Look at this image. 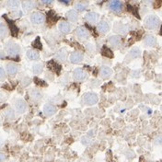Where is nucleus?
Here are the masks:
<instances>
[{"mask_svg":"<svg viewBox=\"0 0 162 162\" xmlns=\"http://www.w3.org/2000/svg\"><path fill=\"white\" fill-rule=\"evenodd\" d=\"M82 143H83L84 145H89V144L91 143V140H90V138H89L88 136H84V137H82Z\"/></svg>","mask_w":162,"mask_h":162,"instance_id":"35","label":"nucleus"},{"mask_svg":"<svg viewBox=\"0 0 162 162\" xmlns=\"http://www.w3.org/2000/svg\"><path fill=\"white\" fill-rule=\"evenodd\" d=\"M23 6H24V7L27 10H29V9H32V8L34 7L35 3L33 2V1H25V2H23Z\"/></svg>","mask_w":162,"mask_h":162,"instance_id":"30","label":"nucleus"},{"mask_svg":"<svg viewBox=\"0 0 162 162\" xmlns=\"http://www.w3.org/2000/svg\"><path fill=\"white\" fill-rule=\"evenodd\" d=\"M5 77V71L2 67H0V78H3Z\"/></svg>","mask_w":162,"mask_h":162,"instance_id":"38","label":"nucleus"},{"mask_svg":"<svg viewBox=\"0 0 162 162\" xmlns=\"http://www.w3.org/2000/svg\"><path fill=\"white\" fill-rule=\"evenodd\" d=\"M31 95L34 99H42V93L37 90H31Z\"/></svg>","mask_w":162,"mask_h":162,"instance_id":"26","label":"nucleus"},{"mask_svg":"<svg viewBox=\"0 0 162 162\" xmlns=\"http://www.w3.org/2000/svg\"><path fill=\"white\" fill-rule=\"evenodd\" d=\"M34 81H35V83H36L37 85H39V86H41V87H46V86H47V84H46L43 80L40 79V78L35 77V78H34Z\"/></svg>","mask_w":162,"mask_h":162,"instance_id":"33","label":"nucleus"},{"mask_svg":"<svg viewBox=\"0 0 162 162\" xmlns=\"http://www.w3.org/2000/svg\"><path fill=\"white\" fill-rule=\"evenodd\" d=\"M27 56L31 60H37L39 58V53L34 50H29L27 52Z\"/></svg>","mask_w":162,"mask_h":162,"instance_id":"22","label":"nucleus"},{"mask_svg":"<svg viewBox=\"0 0 162 162\" xmlns=\"http://www.w3.org/2000/svg\"><path fill=\"white\" fill-rule=\"evenodd\" d=\"M7 33V30L6 26L3 25V24H0V36H1V37L6 36Z\"/></svg>","mask_w":162,"mask_h":162,"instance_id":"32","label":"nucleus"},{"mask_svg":"<svg viewBox=\"0 0 162 162\" xmlns=\"http://www.w3.org/2000/svg\"><path fill=\"white\" fill-rule=\"evenodd\" d=\"M156 143H157V144H160V137H158V139H157Z\"/></svg>","mask_w":162,"mask_h":162,"instance_id":"41","label":"nucleus"},{"mask_svg":"<svg viewBox=\"0 0 162 162\" xmlns=\"http://www.w3.org/2000/svg\"><path fill=\"white\" fill-rule=\"evenodd\" d=\"M7 21L8 24H9V27H10V30H11L12 35H13V36H17V35H18V33H19L18 28L15 26V24L13 23V21H11V20H7Z\"/></svg>","mask_w":162,"mask_h":162,"instance_id":"23","label":"nucleus"},{"mask_svg":"<svg viewBox=\"0 0 162 162\" xmlns=\"http://www.w3.org/2000/svg\"><path fill=\"white\" fill-rule=\"evenodd\" d=\"M33 46L34 48H37L38 50H42V45L41 43V39L40 37H37L36 40L33 42Z\"/></svg>","mask_w":162,"mask_h":162,"instance_id":"27","label":"nucleus"},{"mask_svg":"<svg viewBox=\"0 0 162 162\" xmlns=\"http://www.w3.org/2000/svg\"><path fill=\"white\" fill-rule=\"evenodd\" d=\"M7 71L8 75L14 76L18 72V66L15 64H8L7 65Z\"/></svg>","mask_w":162,"mask_h":162,"instance_id":"19","label":"nucleus"},{"mask_svg":"<svg viewBox=\"0 0 162 162\" xmlns=\"http://www.w3.org/2000/svg\"><path fill=\"white\" fill-rule=\"evenodd\" d=\"M112 73V70L110 68V67H107V66H103L100 71H99V75L102 78H107L109 77Z\"/></svg>","mask_w":162,"mask_h":162,"instance_id":"12","label":"nucleus"},{"mask_svg":"<svg viewBox=\"0 0 162 162\" xmlns=\"http://www.w3.org/2000/svg\"><path fill=\"white\" fill-rule=\"evenodd\" d=\"M4 57H5V54L3 52H0V59L1 58H4Z\"/></svg>","mask_w":162,"mask_h":162,"instance_id":"39","label":"nucleus"},{"mask_svg":"<svg viewBox=\"0 0 162 162\" xmlns=\"http://www.w3.org/2000/svg\"><path fill=\"white\" fill-rule=\"evenodd\" d=\"M5 160H6V156H5V154H3V153L0 152V162H4Z\"/></svg>","mask_w":162,"mask_h":162,"instance_id":"37","label":"nucleus"},{"mask_svg":"<svg viewBox=\"0 0 162 162\" xmlns=\"http://www.w3.org/2000/svg\"><path fill=\"white\" fill-rule=\"evenodd\" d=\"M48 68L51 69L52 71H54L55 73H56L57 75H59L60 72H61V65H59V64H57V63H56L55 61H54V60L48 62Z\"/></svg>","mask_w":162,"mask_h":162,"instance_id":"6","label":"nucleus"},{"mask_svg":"<svg viewBox=\"0 0 162 162\" xmlns=\"http://www.w3.org/2000/svg\"><path fill=\"white\" fill-rule=\"evenodd\" d=\"M6 115L7 116V118L12 119V118H14V116H15V112H14V111H12V110H8V111L6 112Z\"/></svg>","mask_w":162,"mask_h":162,"instance_id":"34","label":"nucleus"},{"mask_svg":"<svg viewBox=\"0 0 162 162\" xmlns=\"http://www.w3.org/2000/svg\"><path fill=\"white\" fill-rule=\"evenodd\" d=\"M15 108H16V110H17L19 112H20V113H21V112H24L25 110H26V108H27L26 102H25L24 100H22V99H19V100H17V102H16Z\"/></svg>","mask_w":162,"mask_h":162,"instance_id":"10","label":"nucleus"},{"mask_svg":"<svg viewBox=\"0 0 162 162\" xmlns=\"http://www.w3.org/2000/svg\"><path fill=\"white\" fill-rule=\"evenodd\" d=\"M66 17L70 21H77V13L75 10H69L66 13Z\"/></svg>","mask_w":162,"mask_h":162,"instance_id":"20","label":"nucleus"},{"mask_svg":"<svg viewBox=\"0 0 162 162\" xmlns=\"http://www.w3.org/2000/svg\"><path fill=\"white\" fill-rule=\"evenodd\" d=\"M140 55V50L137 47H134L129 52V56L131 58H136Z\"/></svg>","mask_w":162,"mask_h":162,"instance_id":"24","label":"nucleus"},{"mask_svg":"<svg viewBox=\"0 0 162 162\" xmlns=\"http://www.w3.org/2000/svg\"><path fill=\"white\" fill-rule=\"evenodd\" d=\"M42 69H43V66L42 64H35L33 65V72L35 74H41L42 72Z\"/></svg>","mask_w":162,"mask_h":162,"instance_id":"29","label":"nucleus"},{"mask_svg":"<svg viewBox=\"0 0 162 162\" xmlns=\"http://www.w3.org/2000/svg\"><path fill=\"white\" fill-rule=\"evenodd\" d=\"M98 31L101 33H106L109 31V25L105 21H101L98 24Z\"/></svg>","mask_w":162,"mask_h":162,"instance_id":"14","label":"nucleus"},{"mask_svg":"<svg viewBox=\"0 0 162 162\" xmlns=\"http://www.w3.org/2000/svg\"><path fill=\"white\" fill-rule=\"evenodd\" d=\"M59 30L62 33H65V34H67V33H70V25L67 23V22H61L59 24Z\"/></svg>","mask_w":162,"mask_h":162,"instance_id":"18","label":"nucleus"},{"mask_svg":"<svg viewBox=\"0 0 162 162\" xmlns=\"http://www.w3.org/2000/svg\"><path fill=\"white\" fill-rule=\"evenodd\" d=\"M128 7V10H129L130 12H132V13H134V16L136 17V18H140L139 16H138V12H137V7H132V6H130V5H128L127 6Z\"/></svg>","mask_w":162,"mask_h":162,"instance_id":"31","label":"nucleus"},{"mask_svg":"<svg viewBox=\"0 0 162 162\" xmlns=\"http://www.w3.org/2000/svg\"><path fill=\"white\" fill-rule=\"evenodd\" d=\"M6 50H7V52L9 55H16L20 53V48L16 43H8L6 46Z\"/></svg>","mask_w":162,"mask_h":162,"instance_id":"2","label":"nucleus"},{"mask_svg":"<svg viewBox=\"0 0 162 162\" xmlns=\"http://www.w3.org/2000/svg\"><path fill=\"white\" fill-rule=\"evenodd\" d=\"M56 57H57L60 61H65V57H66V53L65 52V50H64V49L60 50V51L57 53Z\"/></svg>","mask_w":162,"mask_h":162,"instance_id":"28","label":"nucleus"},{"mask_svg":"<svg viewBox=\"0 0 162 162\" xmlns=\"http://www.w3.org/2000/svg\"><path fill=\"white\" fill-rule=\"evenodd\" d=\"M42 3H44V4H52L53 1H42Z\"/></svg>","mask_w":162,"mask_h":162,"instance_id":"40","label":"nucleus"},{"mask_svg":"<svg viewBox=\"0 0 162 162\" xmlns=\"http://www.w3.org/2000/svg\"><path fill=\"white\" fill-rule=\"evenodd\" d=\"M82 59H83V55L80 53H73L70 55V61L73 64H77L80 61H82Z\"/></svg>","mask_w":162,"mask_h":162,"instance_id":"11","label":"nucleus"},{"mask_svg":"<svg viewBox=\"0 0 162 162\" xmlns=\"http://www.w3.org/2000/svg\"><path fill=\"white\" fill-rule=\"evenodd\" d=\"M58 20H59V18L55 15V13L54 11H49V13L47 15V22L49 25H54Z\"/></svg>","mask_w":162,"mask_h":162,"instance_id":"9","label":"nucleus"},{"mask_svg":"<svg viewBox=\"0 0 162 162\" xmlns=\"http://www.w3.org/2000/svg\"><path fill=\"white\" fill-rule=\"evenodd\" d=\"M160 25V19L154 15H151V16H148L147 19H146V26L150 29V30H153V29H156L158 28Z\"/></svg>","mask_w":162,"mask_h":162,"instance_id":"1","label":"nucleus"},{"mask_svg":"<svg viewBox=\"0 0 162 162\" xmlns=\"http://www.w3.org/2000/svg\"><path fill=\"white\" fill-rule=\"evenodd\" d=\"M43 20H44L43 15L39 13V12L33 13V15H32V21L34 24H41V23L43 22Z\"/></svg>","mask_w":162,"mask_h":162,"instance_id":"7","label":"nucleus"},{"mask_svg":"<svg viewBox=\"0 0 162 162\" xmlns=\"http://www.w3.org/2000/svg\"><path fill=\"white\" fill-rule=\"evenodd\" d=\"M84 100L87 104L89 105H93L95 104L98 101V96L97 94L95 93H92V92H90V93H87L84 97Z\"/></svg>","mask_w":162,"mask_h":162,"instance_id":"3","label":"nucleus"},{"mask_svg":"<svg viewBox=\"0 0 162 162\" xmlns=\"http://www.w3.org/2000/svg\"><path fill=\"white\" fill-rule=\"evenodd\" d=\"M74 77H75L76 80L82 81V80H84L86 78V73L83 70L77 68V69H76L74 71Z\"/></svg>","mask_w":162,"mask_h":162,"instance_id":"8","label":"nucleus"},{"mask_svg":"<svg viewBox=\"0 0 162 162\" xmlns=\"http://www.w3.org/2000/svg\"><path fill=\"white\" fill-rule=\"evenodd\" d=\"M98 19H99V15H98L97 13H94V12H90V13H88L86 15V20L89 22H91V23L96 22L98 20Z\"/></svg>","mask_w":162,"mask_h":162,"instance_id":"17","label":"nucleus"},{"mask_svg":"<svg viewBox=\"0 0 162 162\" xmlns=\"http://www.w3.org/2000/svg\"><path fill=\"white\" fill-rule=\"evenodd\" d=\"M19 5H20V3L17 0H10V1L7 2V6L11 9H16L19 7Z\"/></svg>","mask_w":162,"mask_h":162,"instance_id":"25","label":"nucleus"},{"mask_svg":"<svg viewBox=\"0 0 162 162\" xmlns=\"http://www.w3.org/2000/svg\"><path fill=\"white\" fill-rule=\"evenodd\" d=\"M101 55L105 57H108V58H112L113 57V53L112 51L108 48L107 46H103L102 49H101Z\"/></svg>","mask_w":162,"mask_h":162,"instance_id":"16","label":"nucleus"},{"mask_svg":"<svg viewBox=\"0 0 162 162\" xmlns=\"http://www.w3.org/2000/svg\"><path fill=\"white\" fill-rule=\"evenodd\" d=\"M156 43V38L152 35H147L145 38V44L148 46H153Z\"/></svg>","mask_w":162,"mask_h":162,"instance_id":"21","label":"nucleus"},{"mask_svg":"<svg viewBox=\"0 0 162 162\" xmlns=\"http://www.w3.org/2000/svg\"><path fill=\"white\" fill-rule=\"evenodd\" d=\"M55 112H56V109H55V107L54 105H52V104L47 103V104H45L44 107H43V112H44V114H45L46 116H52V115H54V114L55 113Z\"/></svg>","mask_w":162,"mask_h":162,"instance_id":"5","label":"nucleus"},{"mask_svg":"<svg viewBox=\"0 0 162 162\" xmlns=\"http://www.w3.org/2000/svg\"><path fill=\"white\" fill-rule=\"evenodd\" d=\"M77 35L79 37V38H82V39H85L89 36V32L87 29H85L84 27H79L77 28Z\"/></svg>","mask_w":162,"mask_h":162,"instance_id":"13","label":"nucleus"},{"mask_svg":"<svg viewBox=\"0 0 162 162\" xmlns=\"http://www.w3.org/2000/svg\"><path fill=\"white\" fill-rule=\"evenodd\" d=\"M109 43L112 46V47H117L120 45L121 43V40L118 36H112L109 39Z\"/></svg>","mask_w":162,"mask_h":162,"instance_id":"15","label":"nucleus"},{"mask_svg":"<svg viewBox=\"0 0 162 162\" xmlns=\"http://www.w3.org/2000/svg\"><path fill=\"white\" fill-rule=\"evenodd\" d=\"M110 8L111 10H112L113 12H121L122 9H123V4L121 1H118V0H114V1H112L110 3Z\"/></svg>","mask_w":162,"mask_h":162,"instance_id":"4","label":"nucleus"},{"mask_svg":"<svg viewBox=\"0 0 162 162\" xmlns=\"http://www.w3.org/2000/svg\"><path fill=\"white\" fill-rule=\"evenodd\" d=\"M76 8H77V10H79V11H83L86 7H85V6H84L83 4H81V3H77V4L76 5Z\"/></svg>","mask_w":162,"mask_h":162,"instance_id":"36","label":"nucleus"}]
</instances>
